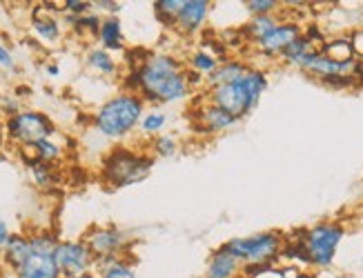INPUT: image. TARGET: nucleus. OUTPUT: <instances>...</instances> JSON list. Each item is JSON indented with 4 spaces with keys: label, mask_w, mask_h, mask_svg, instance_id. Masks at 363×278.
<instances>
[{
    "label": "nucleus",
    "mask_w": 363,
    "mask_h": 278,
    "mask_svg": "<svg viewBox=\"0 0 363 278\" xmlns=\"http://www.w3.org/2000/svg\"><path fill=\"white\" fill-rule=\"evenodd\" d=\"M121 85L152 105H174L192 94L185 58L165 52H147L134 69H128Z\"/></svg>",
    "instance_id": "obj_1"
},
{
    "label": "nucleus",
    "mask_w": 363,
    "mask_h": 278,
    "mask_svg": "<svg viewBox=\"0 0 363 278\" xmlns=\"http://www.w3.org/2000/svg\"><path fill=\"white\" fill-rule=\"evenodd\" d=\"M145 100L134 91L121 89L118 94L109 96L101 107L91 114V122L96 132L109 141H125L134 134L145 116Z\"/></svg>",
    "instance_id": "obj_2"
},
{
    "label": "nucleus",
    "mask_w": 363,
    "mask_h": 278,
    "mask_svg": "<svg viewBox=\"0 0 363 278\" xmlns=\"http://www.w3.org/2000/svg\"><path fill=\"white\" fill-rule=\"evenodd\" d=\"M267 85H270V81H267V71L259 69V67H250L241 79H236L234 83L208 89L203 98L214 103L216 107H220V110H225L236 120H243L250 114L257 112Z\"/></svg>",
    "instance_id": "obj_3"
},
{
    "label": "nucleus",
    "mask_w": 363,
    "mask_h": 278,
    "mask_svg": "<svg viewBox=\"0 0 363 278\" xmlns=\"http://www.w3.org/2000/svg\"><path fill=\"white\" fill-rule=\"evenodd\" d=\"M156 158L147 149H134L128 145H116L101 161V180L112 190L132 187L150 178Z\"/></svg>",
    "instance_id": "obj_4"
},
{
    "label": "nucleus",
    "mask_w": 363,
    "mask_h": 278,
    "mask_svg": "<svg viewBox=\"0 0 363 278\" xmlns=\"http://www.w3.org/2000/svg\"><path fill=\"white\" fill-rule=\"evenodd\" d=\"M301 238L306 254L310 260V267L314 270H328L335 265L339 247L348 234V227L341 221H321L310 227L296 229Z\"/></svg>",
    "instance_id": "obj_5"
},
{
    "label": "nucleus",
    "mask_w": 363,
    "mask_h": 278,
    "mask_svg": "<svg viewBox=\"0 0 363 278\" xmlns=\"http://www.w3.org/2000/svg\"><path fill=\"white\" fill-rule=\"evenodd\" d=\"M283 243H286V234L277 229H267V231H259V234L252 236H241V238H230L225 241L223 250L230 252L241 265H279L281 260V250Z\"/></svg>",
    "instance_id": "obj_6"
},
{
    "label": "nucleus",
    "mask_w": 363,
    "mask_h": 278,
    "mask_svg": "<svg viewBox=\"0 0 363 278\" xmlns=\"http://www.w3.org/2000/svg\"><path fill=\"white\" fill-rule=\"evenodd\" d=\"M29 256L25 262L13 272V278H62L54 258V250L58 245V238L52 231H36L29 234Z\"/></svg>",
    "instance_id": "obj_7"
},
{
    "label": "nucleus",
    "mask_w": 363,
    "mask_h": 278,
    "mask_svg": "<svg viewBox=\"0 0 363 278\" xmlns=\"http://www.w3.org/2000/svg\"><path fill=\"white\" fill-rule=\"evenodd\" d=\"M5 129H7V141L13 147L34 145L58 134L54 120L38 110H21L18 114L5 118Z\"/></svg>",
    "instance_id": "obj_8"
},
{
    "label": "nucleus",
    "mask_w": 363,
    "mask_h": 278,
    "mask_svg": "<svg viewBox=\"0 0 363 278\" xmlns=\"http://www.w3.org/2000/svg\"><path fill=\"white\" fill-rule=\"evenodd\" d=\"M83 241L96 260L107 256H130L134 245V238H130L116 225H91L83 234Z\"/></svg>",
    "instance_id": "obj_9"
},
{
    "label": "nucleus",
    "mask_w": 363,
    "mask_h": 278,
    "mask_svg": "<svg viewBox=\"0 0 363 278\" xmlns=\"http://www.w3.org/2000/svg\"><path fill=\"white\" fill-rule=\"evenodd\" d=\"M54 258H56V265H58V272L62 278L94 272V267H96V258H94L91 250L83 238L58 241L56 250H54Z\"/></svg>",
    "instance_id": "obj_10"
},
{
    "label": "nucleus",
    "mask_w": 363,
    "mask_h": 278,
    "mask_svg": "<svg viewBox=\"0 0 363 278\" xmlns=\"http://www.w3.org/2000/svg\"><path fill=\"white\" fill-rule=\"evenodd\" d=\"M192 114H194V127L208 136H220L241 122L232 114H228L225 110H220V107H216L214 103L205 100V98L199 103V107H194Z\"/></svg>",
    "instance_id": "obj_11"
},
{
    "label": "nucleus",
    "mask_w": 363,
    "mask_h": 278,
    "mask_svg": "<svg viewBox=\"0 0 363 278\" xmlns=\"http://www.w3.org/2000/svg\"><path fill=\"white\" fill-rule=\"evenodd\" d=\"M301 34H303V25L301 23L283 18L270 34L255 45V50L265 58H281V54L288 50V45L294 42Z\"/></svg>",
    "instance_id": "obj_12"
},
{
    "label": "nucleus",
    "mask_w": 363,
    "mask_h": 278,
    "mask_svg": "<svg viewBox=\"0 0 363 278\" xmlns=\"http://www.w3.org/2000/svg\"><path fill=\"white\" fill-rule=\"evenodd\" d=\"M210 11L212 3H208V0H183V9L174 23V32L185 38L196 36L208 23Z\"/></svg>",
    "instance_id": "obj_13"
},
{
    "label": "nucleus",
    "mask_w": 363,
    "mask_h": 278,
    "mask_svg": "<svg viewBox=\"0 0 363 278\" xmlns=\"http://www.w3.org/2000/svg\"><path fill=\"white\" fill-rule=\"evenodd\" d=\"M31 32L36 34L38 40L56 45L62 38V23L56 18V13L45 7V3H40L31 9Z\"/></svg>",
    "instance_id": "obj_14"
},
{
    "label": "nucleus",
    "mask_w": 363,
    "mask_h": 278,
    "mask_svg": "<svg viewBox=\"0 0 363 278\" xmlns=\"http://www.w3.org/2000/svg\"><path fill=\"white\" fill-rule=\"evenodd\" d=\"M243 265L236 260L223 247H216L208 258V267H205V278H239Z\"/></svg>",
    "instance_id": "obj_15"
},
{
    "label": "nucleus",
    "mask_w": 363,
    "mask_h": 278,
    "mask_svg": "<svg viewBox=\"0 0 363 278\" xmlns=\"http://www.w3.org/2000/svg\"><path fill=\"white\" fill-rule=\"evenodd\" d=\"M252 65L247 63L245 58H225L223 63L216 67L214 74H210L208 79H205V91L208 89H214V87H220V85H228V83H234L236 79H241V76L250 69Z\"/></svg>",
    "instance_id": "obj_16"
},
{
    "label": "nucleus",
    "mask_w": 363,
    "mask_h": 278,
    "mask_svg": "<svg viewBox=\"0 0 363 278\" xmlns=\"http://www.w3.org/2000/svg\"><path fill=\"white\" fill-rule=\"evenodd\" d=\"M281 21H283L281 11L279 13H267V16H250V21H245L243 27L239 29V34L250 45H257L259 40H263L267 34H270Z\"/></svg>",
    "instance_id": "obj_17"
},
{
    "label": "nucleus",
    "mask_w": 363,
    "mask_h": 278,
    "mask_svg": "<svg viewBox=\"0 0 363 278\" xmlns=\"http://www.w3.org/2000/svg\"><path fill=\"white\" fill-rule=\"evenodd\" d=\"M96 278H138L134 270V260L130 256H107L96 260L94 267Z\"/></svg>",
    "instance_id": "obj_18"
},
{
    "label": "nucleus",
    "mask_w": 363,
    "mask_h": 278,
    "mask_svg": "<svg viewBox=\"0 0 363 278\" xmlns=\"http://www.w3.org/2000/svg\"><path fill=\"white\" fill-rule=\"evenodd\" d=\"M29 250H31V245H29L27 234H11L9 241L5 243V247L0 250V252H3L0 260H3L5 267L16 272L25 262V258L29 256Z\"/></svg>",
    "instance_id": "obj_19"
},
{
    "label": "nucleus",
    "mask_w": 363,
    "mask_h": 278,
    "mask_svg": "<svg viewBox=\"0 0 363 278\" xmlns=\"http://www.w3.org/2000/svg\"><path fill=\"white\" fill-rule=\"evenodd\" d=\"M99 42L105 52H125V36H123V23L118 16H105L101 23Z\"/></svg>",
    "instance_id": "obj_20"
},
{
    "label": "nucleus",
    "mask_w": 363,
    "mask_h": 278,
    "mask_svg": "<svg viewBox=\"0 0 363 278\" xmlns=\"http://www.w3.org/2000/svg\"><path fill=\"white\" fill-rule=\"evenodd\" d=\"M220 63H223V60H220V56L216 52L208 50V47H201V50L192 52V54L185 58L187 69L189 71H196L199 76H203V79H208L210 74H214Z\"/></svg>",
    "instance_id": "obj_21"
},
{
    "label": "nucleus",
    "mask_w": 363,
    "mask_h": 278,
    "mask_svg": "<svg viewBox=\"0 0 363 278\" xmlns=\"http://www.w3.org/2000/svg\"><path fill=\"white\" fill-rule=\"evenodd\" d=\"M85 65L99 76H107V79H112V76H118V63L114 60V56L105 52L103 47H89L87 54H85Z\"/></svg>",
    "instance_id": "obj_22"
},
{
    "label": "nucleus",
    "mask_w": 363,
    "mask_h": 278,
    "mask_svg": "<svg viewBox=\"0 0 363 278\" xmlns=\"http://www.w3.org/2000/svg\"><path fill=\"white\" fill-rule=\"evenodd\" d=\"M29 174H31V180H34L36 187H40L45 192L58 187L60 180H62L60 167L54 165V163H36V165H31Z\"/></svg>",
    "instance_id": "obj_23"
},
{
    "label": "nucleus",
    "mask_w": 363,
    "mask_h": 278,
    "mask_svg": "<svg viewBox=\"0 0 363 278\" xmlns=\"http://www.w3.org/2000/svg\"><path fill=\"white\" fill-rule=\"evenodd\" d=\"M101 13L96 11H89L85 13V16H76L72 27H69V32L76 36V38H81V40H91V42H99V32H101Z\"/></svg>",
    "instance_id": "obj_24"
},
{
    "label": "nucleus",
    "mask_w": 363,
    "mask_h": 278,
    "mask_svg": "<svg viewBox=\"0 0 363 278\" xmlns=\"http://www.w3.org/2000/svg\"><path fill=\"white\" fill-rule=\"evenodd\" d=\"M323 56L333 58V60H339V63H345V60H354V50H352V40H350V34H341V36H333L328 38L321 50H319Z\"/></svg>",
    "instance_id": "obj_25"
},
{
    "label": "nucleus",
    "mask_w": 363,
    "mask_h": 278,
    "mask_svg": "<svg viewBox=\"0 0 363 278\" xmlns=\"http://www.w3.org/2000/svg\"><path fill=\"white\" fill-rule=\"evenodd\" d=\"M147 151L152 154L154 158H174L177 154L181 151V143L177 134H159L150 138Z\"/></svg>",
    "instance_id": "obj_26"
},
{
    "label": "nucleus",
    "mask_w": 363,
    "mask_h": 278,
    "mask_svg": "<svg viewBox=\"0 0 363 278\" xmlns=\"http://www.w3.org/2000/svg\"><path fill=\"white\" fill-rule=\"evenodd\" d=\"M312 50H314V45L301 34L294 42L288 45V50L281 54L279 60H281V65H286V67H298V65L303 63V58H306Z\"/></svg>",
    "instance_id": "obj_27"
},
{
    "label": "nucleus",
    "mask_w": 363,
    "mask_h": 278,
    "mask_svg": "<svg viewBox=\"0 0 363 278\" xmlns=\"http://www.w3.org/2000/svg\"><path fill=\"white\" fill-rule=\"evenodd\" d=\"M181 9H183V0H156V3H152L154 18L163 27H172V29H174Z\"/></svg>",
    "instance_id": "obj_28"
},
{
    "label": "nucleus",
    "mask_w": 363,
    "mask_h": 278,
    "mask_svg": "<svg viewBox=\"0 0 363 278\" xmlns=\"http://www.w3.org/2000/svg\"><path fill=\"white\" fill-rule=\"evenodd\" d=\"M167 125V116H165V112H161V110H150V112H145V116H143V120H140V134L143 136H147V138H154V136H159V134H163V127Z\"/></svg>",
    "instance_id": "obj_29"
},
{
    "label": "nucleus",
    "mask_w": 363,
    "mask_h": 278,
    "mask_svg": "<svg viewBox=\"0 0 363 278\" xmlns=\"http://www.w3.org/2000/svg\"><path fill=\"white\" fill-rule=\"evenodd\" d=\"M241 5L250 16H267V13L283 11V3L279 0H243Z\"/></svg>",
    "instance_id": "obj_30"
},
{
    "label": "nucleus",
    "mask_w": 363,
    "mask_h": 278,
    "mask_svg": "<svg viewBox=\"0 0 363 278\" xmlns=\"http://www.w3.org/2000/svg\"><path fill=\"white\" fill-rule=\"evenodd\" d=\"M319 83L328 89H333V91H350V89L361 87L354 76H330V79H323Z\"/></svg>",
    "instance_id": "obj_31"
},
{
    "label": "nucleus",
    "mask_w": 363,
    "mask_h": 278,
    "mask_svg": "<svg viewBox=\"0 0 363 278\" xmlns=\"http://www.w3.org/2000/svg\"><path fill=\"white\" fill-rule=\"evenodd\" d=\"M89 11H94L89 0H65L62 3V13H69V16H85Z\"/></svg>",
    "instance_id": "obj_32"
},
{
    "label": "nucleus",
    "mask_w": 363,
    "mask_h": 278,
    "mask_svg": "<svg viewBox=\"0 0 363 278\" xmlns=\"http://www.w3.org/2000/svg\"><path fill=\"white\" fill-rule=\"evenodd\" d=\"M91 9L96 11V13L103 11L105 16H118L121 9H123V5L116 3V0H94V3H91Z\"/></svg>",
    "instance_id": "obj_33"
},
{
    "label": "nucleus",
    "mask_w": 363,
    "mask_h": 278,
    "mask_svg": "<svg viewBox=\"0 0 363 278\" xmlns=\"http://www.w3.org/2000/svg\"><path fill=\"white\" fill-rule=\"evenodd\" d=\"M303 36L314 45V50H321V45L328 40V36L321 32V27H319V25H314V23H310V25L303 27Z\"/></svg>",
    "instance_id": "obj_34"
},
{
    "label": "nucleus",
    "mask_w": 363,
    "mask_h": 278,
    "mask_svg": "<svg viewBox=\"0 0 363 278\" xmlns=\"http://www.w3.org/2000/svg\"><path fill=\"white\" fill-rule=\"evenodd\" d=\"M350 40H352V50L357 58H363V25L354 27L350 32Z\"/></svg>",
    "instance_id": "obj_35"
},
{
    "label": "nucleus",
    "mask_w": 363,
    "mask_h": 278,
    "mask_svg": "<svg viewBox=\"0 0 363 278\" xmlns=\"http://www.w3.org/2000/svg\"><path fill=\"white\" fill-rule=\"evenodd\" d=\"M0 67H3V69H9V71H16V60H13L11 52L5 47L3 42H0Z\"/></svg>",
    "instance_id": "obj_36"
},
{
    "label": "nucleus",
    "mask_w": 363,
    "mask_h": 278,
    "mask_svg": "<svg viewBox=\"0 0 363 278\" xmlns=\"http://www.w3.org/2000/svg\"><path fill=\"white\" fill-rule=\"evenodd\" d=\"M9 236H11V231H9V227H7V223L0 219V250L5 247V243L9 241Z\"/></svg>",
    "instance_id": "obj_37"
},
{
    "label": "nucleus",
    "mask_w": 363,
    "mask_h": 278,
    "mask_svg": "<svg viewBox=\"0 0 363 278\" xmlns=\"http://www.w3.org/2000/svg\"><path fill=\"white\" fill-rule=\"evenodd\" d=\"M9 141H7V129H5V118L0 116V151L5 149V145H7Z\"/></svg>",
    "instance_id": "obj_38"
},
{
    "label": "nucleus",
    "mask_w": 363,
    "mask_h": 278,
    "mask_svg": "<svg viewBox=\"0 0 363 278\" xmlns=\"http://www.w3.org/2000/svg\"><path fill=\"white\" fill-rule=\"evenodd\" d=\"M354 79L359 81V85L363 87V58H357V65H354Z\"/></svg>",
    "instance_id": "obj_39"
},
{
    "label": "nucleus",
    "mask_w": 363,
    "mask_h": 278,
    "mask_svg": "<svg viewBox=\"0 0 363 278\" xmlns=\"http://www.w3.org/2000/svg\"><path fill=\"white\" fill-rule=\"evenodd\" d=\"M45 69H47V74H50V76H58V74H60V67H58L56 63H50Z\"/></svg>",
    "instance_id": "obj_40"
},
{
    "label": "nucleus",
    "mask_w": 363,
    "mask_h": 278,
    "mask_svg": "<svg viewBox=\"0 0 363 278\" xmlns=\"http://www.w3.org/2000/svg\"><path fill=\"white\" fill-rule=\"evenodd\" d=\"M69 278H96L94 272H85V274H76V276H69Z\"/></svg>",
    "instance_id": "obj_41"
},
{
    "label": "nucleus",
    "mask_w": 363,
    "mask_h": 278,
    "mask_svg": "<svg viewBox=\"0 0 363 278\" xmlns=\"http://www.w3.org/2000/svg\"><path fill=\"white\" fill-rule=\"evenodd\" d=\"M359 267H361V272H363V250H361V256H359Z\"/></svg>",
    "instance_id": "obj_42"
},
{
    "label": "nucleus",
    "mask_w": 363,
    "mask_h": 278,
    "mask_svg": "<svg viewBox=\"0 0 363 278\" xmlns=\"http://www.w3.org/2000/svg\"><path fill=\"white\" fill-rule=\"evenodd\" d=\"M3 161H7V156H3V154H0V163H3Z\"/></svg>",
    "instance_id": "obj_43"
}]
</instances>
